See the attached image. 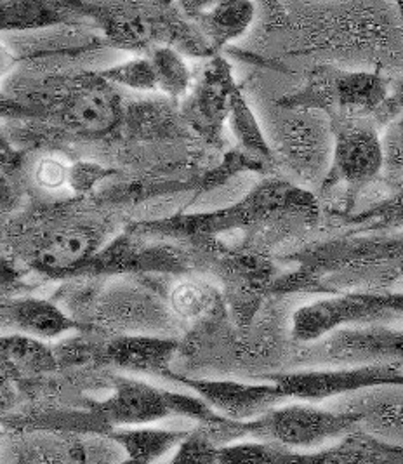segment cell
I'll return each mask as SVG.
<instances>
[{
	"label": "cell",
	"mask_w": 403,
	"mask_h": 464,
	"mask_svg": "<svg viewBox=\"0 0 403 464\" xmlns=\"http://www.w3.org/2000/svg\"><path fill=\"white\" fill-rule=\"evenodd\" d=\"M217 442L214 440L211 431L207 430H195L188 433L185 440L179 443V449L174 456V463L178 464H211L217 463L219 459Z\"/></svg>",
	"instance_id": "27"
},
{
	"label": "cell",
	"mask_w": 403,
	"mask_h": 464,
	"mask_svg": "<svg viewBox=\"0 0 403 464\" xmlns=\"http://www.w3.org/2000/svg\"><path fill=\"white\" fill-rule=\"evenodd\" d=\"M72 166L66 164L62 157L47 155L35 166V183L45 190H58L70 181Z\"/></svg>",
	"instance_id": "28"
},
{
	"label": "cell",
	"mask_w": 403,
	"mask_h": 464,
	"mask_svg": "<svg viewBox=\"0 0 403 464\" xmlns=\"http://www.w3.org/2000/svg\"><path fill=\"white\" fill-rule=\"evenodd\" d=\"M187 435L188 431L134 426L130 430L115 431L111 439L126 450L132 463L149 464L166 456L170 449L183 442Z\"/></svg>",
	"instance_id": "19"
},
{
	"label": "cell",
	"mask_w": 403,
	"mask_h": 464,
	"mask_svg": "<svg viewBox=\"0 0 403 464\" xmlns=\"http://www.w3.org/2000/svg\"><path fill=\"white\" fill-rule=\"evenodd\" d=\"M266 7H270V9H275L276 5H278V0H261Z\"/></svg>",
	"instance_id": "33"
},
{
	"label": "cell",
	"mask_w": 403,
	"mask_h": 464,
	"mask_svg": "<svg viewBox=\"0 0 403 464\" xmlns=\"http://www.w3.org/2000/svg\"><path fill=\"white\" fill-rule=\"evenodd\" d=\"M89 18L105 34L108 44L136 53H151L158 45H172L195 58H213V47L193 23L178 13H153L129 5L89 4Z\"/></svg>",
	"instance_id": "1"
},
{
	"label": "cell",
	"mask_w": 403,
	"mask_h": 464,
	"mask_svg": "<svg viewBox=\"0 0 403 464\" xmlns=\"http://www.w3.org/2000/svg\"><path fill=\"white\" fill-rule=\"evenodd\" d=\"M254 18V0H219L193 23L217 54L223 47L240 39L251 28Z\"/></svg>",
	"instance_id": "18"
},
{
	"label": "cell",
	"mask_w": 403,
	"mask_h": 464,
	"mask_svg": "<svg viewBox=\"0 0 403 464\" xmlns=\"http://www.w3.org/2000/svg\"><path fill=\"white\" fill-rule=\"evenodd\" d=\"M2 353L5 362H11L22 372L43 374L56 367L54 353L41 339L20 333L2 339Z\"/></svg>",
	"instance_id": "22"
},
{
	"label": "cell",
	"mask_w": 403,
	"mask_h": 464,
	"mask_svg": "<svg viewBox=\"0 0 403 464\" xmlns=\"http://www.w3.org/2000/svg\"><path fill=\"white\" fill-rule=\"evenodd\" d=\"M381 72H353L317 66L302 87L283 96L278 106L320 110L334 117H374L389 94Z\"/></svg>",
	"instance_id": "2"
},
{
	"label": "cell",
	"mask_w": 403,
	"mask_h": 464,
	"mask_svg": "<svg viewBox=\"0 0 403 464\" xmlns=\"http://www.w3.org/2000/svg\"><path fill=\"white\" fill-rule=\"evenodd\" d=\"M287 399L320 401L336 399L367 388L403 384V365L397 363H361L340 369L302 371L283 374L275 380Z\"/></svg>",
	"instance_id": "7"
},
{
	"label": "cell",
	"mask_w": 403,
	"mask_h": 464,
	"mask_svg": "<svg viewBox=\"0 0 403 464\" xmlns=\"http://www.w3.org/2000/svg\"><path fill=\"white\" fill-rule=\"evenodd\" d=\"M89 18L84 0H2V32H23L75 24Z\"/></svg>",
	"instance_id": "15"
},
{
	"label": "cell",
	"mask_w": 403,
	"mask_h": 464,
	"mask_svg": "<svg viewBox=\"0 0 403 464\" xmlns=\"http://www.w3.org/2000/svg\"><path fill=\"white\" fill-rule=\"evenodd\" d=\"M384 151L382 174L389 187L403 183V111L384 126L381 134Z\"/></svg>",
	"instance_id": "26"
},
{
	"label": "cell",
	"mask_w": 403,
	"mask_h": 464,
	"mask_svg": "<svg viewBox=\"0 0 403 464\" xmlns=\"http://www.w3.org/2000/svg\"><path fill=\"white\" fill-rule=\"evenodd\" d=\"M149 58L155 68L157 87L170 100L187 98L191 85V73L185 56L172 45H158Z\"/></svg>",
	"instance_id": "21"
},
{
	"label": "cell",
	"mask_w": 403,
	"mask_h": 464,
	"mask_svg": "<svg viewBox=\"0 0 403 464\" xmlns=\"http://www.w3.org/2000/svg\"><path fill=\"white\" fill-rule=\"evenodd\" d=\"M216 2H219V0H176L181 13L187 18H190L191 22H195L202 13L211 9Z\"/></svg>",
	"instance_id": "31"
},
{
	"label": "cell",
	"mask_w": 403,
	"mask_h": 464,
	"mask_svg": "<svg viewBox=\"0 0 403 464\" xmlns=\"http://www.w3.org/2000/svg\"><path fill=\"white\" fill-rule=\"evenodd\" d=\"M101 233L89 225H64L43 233L32 247V263L47 275H64L91 263Z\"/></svg>",
	"instance_id": "13"
},
{
	"label": "cell",
	"mask_w": 403,
	"mask_h": 464,
	"mask_svg": "<svg viewBox=\"0 0 403 464\" xmlns=\"http://www.w3.org/2000/svg\"><path fill=\"white\" fill-rule=\"evenodd\" d=\"M285 111L287 117L282 121L275 155L299 179L304 183L319 181L321 187L332 160V121L320 110L285 108Z\"/></svg>",
	"instance_id": "6"
},
{
	"label": "cell",
	"mask_w": 403,
	"mask_h": 464,
	"mask_svg": "<svg viewBox=\"0 0 403 464\" xmlns=\"http://www.w3.org/2000/svg\"><path fill=\"white\" fill-rule=\"evenodd\" d=\"M228 124L238 141V147L244 148L245 151L253 153L255 157H259L270 164H273L275 155H273L272 145L268 143L263 129L259 126L254 111L251 110V106L247 105L245 98L242 96L240 87L235 89L234 96H232Z\"/></svg>",
	"instance_id": "20"
},
{
	"label": "cell",
	"mask_w": 403,
	"mask_h": 464,
	"mask_svg": "<svg viewBox=\"0 0 403 464\" xmlns=\"http://www.w3.org/2000/svg\"><path fill=\"white\" fill-rule=\"evenodd\" d=\"M235 84L232 64L214 54L202 70L198 82L183 103V117L191 130L206 143L219 147L223 127L228 121Z\"/></svg>",
	"instance_id": "9"
},
{
	"label": "cell",
	"mask_w": 403,
	"mask_h": 464,
	"mask_svg": "<svg viewBox=\"0 0 403 464\" xmlns=\"http://www.w3.org/2000/svg\"><path fill=\"white\" fill-rule=\"evenodd\" d=\"M178 344L169 339L153 336H120L107 344L105 357L110 363L139 374L169 378L170 360Z\"/></svg>",
	"instance_id": "16"
},
{
	"label": "cell",
	"mask_w": 403,
	"mask_h": 464,
	"mask_svg": "<svg viewBox=\"0 0 403 464\" xmlns=\"http://www.w3.org/2000/svg\"><path fill=\"white\" fill-rule=\"evenodd\" d=\"M247 433L268 439L283 449H319L325 443L346 439L359 430V418L342 409L315 403H287L273 407L255 421L245 422Z\"/></svg>",
	"instance_id": "4"
},
{
	"label": "cell",
	"mask_w": 403,
	"mask_h": 464,
	"mask_svg": "<svg viewBox=\"0 0 403 464\" xmlns=\"http://www.w3.org/2000/svg\"><path fill=\"white\" fill-rule=\"evenodd\" d=\"M336 409L353 412L363 433L403 449V384L367 388L365 393L344 399Z\"/></svg>",
	"instance_id": "14"
},
{
	"label": "cell",
	"mask_w": 403,
	"mask_h": 464,
	"mask_svg": "<svg viewBox=\"0 0 403 464\" xmlns=\"http://www.w3.org/2000/svg\"><path fill=\"white\" fill-rule=\"evenodd\" d=\"M312 270H370L388 280L403 278V232L384 240L359 244H329L317 249L310 259Z\"/></svg>",
	"instance_id": "12"
},
{
	"label": "cell",
	"mask_w": 403,
	"mask_h": 464,
	"mask_svg": "<svg viewBox=\"0 0 403 464\" xmlns=\"http://www.w3.org/2000/svg\"><path fill=\"white\" fill-rule=\"evenodd\" d=\"M214 291L200 282L185 280L179 282L169 295L172 314L183 320H197L209 314L214 308Z\"/></svg>",
	"instance_id": "23"
},
{
	"label": "cell",
	"mask_w": 403,
	"mask_h": 464,
	"mask_svg": "<svg viewBox=\"0 0 403 464\" xmlns=\"http://www.w3.org/2000/svg\"><path fill=\"white\" fill-rule=\"evenodd\" d=\"M351 223L365 230L403 232V183L391 187V193L374 208L353 216Z\"/></svg>",
	"instance_id": "24"
},
{
	"label": "cell",
	"mask_w": 403,
	"mask_h": 464,
	"mask_svg": "<svg viewBox=\"0 0 403 464\" xmlns=\"http://www.w3.org/2000/svg\"><path fill=\"white\" fill-rule=\"evenodd\" d=\"M176 393L143 381L119 378L113 393L96 405V412L111 426H145L176 414Z\"/></svg>",
	"instance_id": "10"
},
{
	"label": "cell",
	"mask_w": 403,
	"mask_h": 464,
	"mask_svg": "<svg viewBox=\"0 0 403 464\" xmlns=\"http://www.w3.org/2000/svg\"><path fill=\"white\" fill-rule=\"evenodd\" d=\"M115 87L98 72H87L51 85L43 92V106L64 129L84 138H103L124 117L122 96Z\"/></svg>",
	"instance_id": "3"
},
{
	"label": "cell",
	"mask_w": 403,
	"mask_h": 464,
	"mask_svg": "<svg viewBox=\"0 0 403 464\" xmlns=\"http://www.w3.org/2000/svg\"><path fill=\"white\" fill-rule=\"evenodd\" d=\"M306 359L320 363H397L403 365V329L363 325L341 327L308 343Z\"/></svg>",
	"instance_id": "8"
},
{
	"label": "cell",
	"mask_w": 403,
	"mask_h": 464,
	"mask_svg": "<svg viewBox=\"0 0 403 464\" xmlns=\"http://www.w3.org/2000/svg\"><path fill=\"white\" fill-rule=\"evenodd\" d=\"M403 111V77H400L395 84L389 87V94L381 108L376 111L374 121L378 126H386L395 117H398Z\"/></svg>",
	"instance_id": "30"
},
{
	"label": "cell",
	"mask_w": 403,
	"mask_h": 464,
	"mask_svg": "<svg viewBox=\"0 0 403 464\" xmlns=\"http://www.w3.org/2000/svg\"><path fill=\"white\" fill-rule=\"evenodd\" d=\"M115 170L103 168L94 162H75L70 169V188L75 193L84 195L87 191L92 190L100 181L113 176Z\"/></svg>",
	"instance_id": "29"
},
{
	"label": "cell",
	"mask_w": 403,
	"mask_h": 464,
	"mask_svg": "<svg viewBox=\"0 0 403 464\" xmlns=\"http://www.w3.org/2000/svg\"><path fill=\"white\" fill-rule=\"evenodd\" d=\"M395 4H397V9H398V14H400V22H402L403 28V0H395Z\"/></svg>",
	"instance_id": "32"
},
{
	"label": "cell",
	"mask_w": 403,
	"mask_h": 464,
	"mask_svg": "<svg viewBox=\"0 0 403 464\" xmlns=\"http://www.w3.org/2000/svg\"><path fill=\"white\" fill-rule=\"evenodd\" d=\"M334 148L321 190L344 187L350 197L374 183L384 169L382 140L374 117H334Z\"/></svg>",
	"instance_id": "5"
},
{
	"label": "cell",
	"mask_w": 403,
	"mask_h": 464,
	"mask_svg": "<svg viewBox=\"0 0 403 464\" xmlns=\"http://www.w3.org/2000/svg\"><path fill=\"white\" fill-rule=\"evenodd\" d=\"M4 324H9L16 333L39 339H56L77 329L79 325L64 315L51 301L37 297L13 299L2 306Z\"/></svg>",
	"instance_id": "17"
},
{
	"label": "cell",
	"mask_w": 403,
	"mask_h": 464,
	"mask_svg": "<svg viewBox=\"0 0 403 464\" xmlns=\"http://www.w3.org/2000/svg\"><path fill=\"white\" fill-rule=\"evenodd\" d=\"M98 73L110 84L124 85L134 91H153L157 87V75L151 60L147 58H132L122 63L113 64L105 70H98Z\"/></svg>",
	"instance_id": "25"
},
{
	"label": "cell",
	"mask_w": 403,
	"mask_h": 464,
	"mask_svg": "<svg viewBox=\"0 0 403 464\" xmlns=\"http://www.w3.org/2000/svg\"><path fill=\"white\" fill-rule=\"evenodd\" d=\"M169 380L187 384L223 418L234 421L259 418L273 409L278 401L287 399L276 382L244 384L234 381L187 380L174 372L170 374Z\"/></svg>",
	"instance_id": "11"
}]
</instances>
